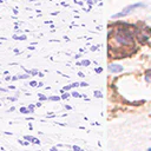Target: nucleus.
I'll return each mask as SVG.
<instances>
[{
	"label": "nucleus",
	"mask_w": 151,
	"mask_h": 151,
	"mask_svg": "<svg viewBox=\"0 0 151 151\" xmlns=\"http://www.w3.org/2000/svg\"><path fill=\"white\" fill-rule=\"evenodd\" d=\"M140 6H143L142 4H134V5H131V6H127L126 8H124L120 13H117V14H114L112 18H119V17H125V15H127L131 11H133L134 8H137V7H140Z\"/></svg>",
	"instance_id": "2"
},
{
	"label": "nucleus",
	"mask_w": 151,
	"mask_h": 151,
	"mask_svg": "<svg viewBox=\"0 0 151 151\" xmlns=\"http://www.w3.org/2000/svg\"><path fill=\"white\" fill-rule=\"evenodd\" d=\"M114 40L120 44V45H132V37L125 32V31H119L116 35H114Z\"/></svg>",
	"instance_id": "1"
},
{
	"label": "nucleus",
	"mask_w": 151,
	"mask_h": 151,
	"mask_svg": "<svg viewBox=\"0 0 151 151\" xmlns=\"http://www.w3.org/2000/svg\"><path fill=\"white\" fill-rule=\"evenodd\" d=\"M109 68H110L111 72H120V71L123 70V67L119 66V65H110Z\"/></svg>",
	"instance_id": "3"
},
{
	"label": "nucleus",
	"mask_w": 151,
	"mask_h": 151,
	"mask_svg": "<svg viewBox=\"0 0 151 151\" xmlns=\"http://www.w3.org/2000/svg\"><path fill=\"white\" fill-rule=\"evenodd\" d=\"M146 80L147 81H151V72H147L146 73Z\"/></svg>",
	"instance_id": "4"
}]
</instances>
